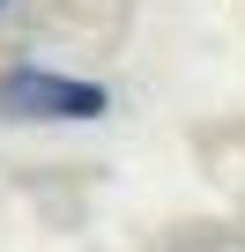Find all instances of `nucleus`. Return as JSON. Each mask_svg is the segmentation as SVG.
Listing matches in <instances>:
<instances>
[{
    "instance_id": "f257e3e1",
    "label": "nucleus",
    "mask_w": 245,
    "mask_h": 252,
    "mask_svg": "<svg viewBox=\"0 0 245 252\" xmlns=\"http://www.w3.org/2000/svg\"><path fill=\"white\" fill-rule=\"evenodd\" d=\"M0 111L8 119H104L111 96L82 74H52V67H8L0 74Z\"/></svg>"
},
{
    "instance_id": "f03ea898",
    "label": "nucleus",
    "mask_w": 245,
    "mask_h": 252,
    "mask_svg": "<svg viewBox=\"0 0 245 252\" xmlns=\"http://www.w3.org/2000/svg\"><path fill=\"white\" fill-rule=\"evenodd\" d=\"M0 8H8V0H0Z\"/></svg>"
}]
</instances>
